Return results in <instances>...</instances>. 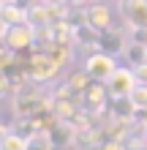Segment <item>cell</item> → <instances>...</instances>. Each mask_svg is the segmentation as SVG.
I'll list each match as a JSON object with an SVG mask.
<instances>
[{
	"instance_id": "cell-1",
	"label": "cell",
	"mask_w": 147,
	"mask_h": 150,
	"mask_svg": "<svg viewBox=\"0 0 147 150\" xmlns=\"http://www.w3.org/2000/svg\"><path fill=\"white\" fill-rule=\"evenodd\" d=\"M3 44L14 52H22V49H30L36 44V28L30 22H22V25H14V28H3Z\"/></svg>"
},
{
	"instance_id": "cell-2",
	"label": "cell",
	"mask_w": 147,
	"mask_h": 150,
	"mask_svg": "<svg viewBox=\"0 0 147 150\" xmlns=\"http://www.w3.org/2000/svg\"><path fill=\"white\" fill-rule=\"evenodd\" d=\"M27 71H30L33 82H52V79L57 76V71H60V63L44 49V52H36V55H33Z\"/></svg>"
},
{
	"instance_id": "cell-3",
	"label": "cell",
	"mask_w": 147,
	"mask_h": 150,
	"mask_svg": "<svg viewBox=\"0 0 147 150\" xmlns=\"http://www.w3.org/2000/svg\"><path fill=\"white\" fill-rule=\"evenodd\" d=\"M103 85H106V90H109L112 98H125V96H131V90L139 82H136V76H134V68H120L117 66Z\"/></svg>"
},
{
	"instance_id": "cell-4",
	"label": "cell",
	"mask_w": 147,
	"mask_h": 150,
	"mask_svg": "<svg viewBox=\"0 0 147 150\" xmlns=\"http://www.w3.org/2000/svg\"><path fill=\"white\" fill-rule=\"evenodd\" d=\"M115 68H117L115 55H109V52H93V55L84 60V71L93 79H98V82H106Z\"/></svg>"
},
{
	"instance_id": "cell-5",
	"label": "cell",
	"mask_w": 147,
	"mask_h": 150,
	"mask_svg": "<svg viewBox=\"0 0 147 150\" xmlns=\"http://www.w3.org/2000/svg\"><path fill=\"white\" fill-rule=\"evenodd\" d=\"M120 14L131 28H147V0H120Z\"/></svg>"
},
{
	"instance_id": "cell-6",
	"label": "cell",
	"mask_w": 147,
	"mask_h": 150,
	"mask_svg": "<svg viewBox=\"0 0 147 150\" xmlns=\"http://www.w3.org/2000/svg\"><path fill=\"white\" fill-rule=\"evenodd\" d=\"M84 19H87V25L93 30H109V22H112V14H109V6H103V3H90L87 8H84Z\"/></svg>"
},
{
	"instance_id": "cell-7",
	"label": "cell",
	"mask_w": 147,
	"mask_h": 150,
	"mask_svg": "<svg viewBox=\"0 0 147 150\" xmlns=\"http://www.w3.org/2000/svg\"><path fill=\"white\" fill-rule=\"evenodd\" d=\"M27 22V8H22V3H3L0 6V25L3 28H14V25Z\"/></svg>"
},
{
	"instance_id": "cell-8",
	"label": "cell",
	"mask_w": 147,
	"mask_h": 150,
	"mask_svg": "<svg viewBox=\"0 0 147 150\" xmlns=\"http://www.w3.org/2000/svg\"><path fill=\"white\" fill-rule=\"evenodd\" d=\"M27 22L33 25V28H49V25L55 22L52 6L49 3H33V6H27Z\"/></svg>"
},
{
	"instance_id": "cell-9",
	"label": "cell",
	"mask_w": 147,
	"mask_h": 150,
	"mask_svg": "<svg viewBox=\"0 0 147 150\" xmlns=\"http://www.w3.org/2000/svg\"><path fill=\"white\" fill-rule=\"evenodd\" d=\"M106 96H109V90H106V85H90L87 90H84V107L87 109H93V112H101L103 109V104H106Z\"/></svg>"
},
{
	"instance_id": "cell-10",
	"label": "cell",
	"mask_w": 147,
	"mask_h": 150,
	"mask_svg": "<svg viewBox=\"0 0 147 150\" xmlns=\"http://www.w3.org/2000/svg\"><path fill=\"white\" fill-rule=\"evenodd\" d=\"M128 44H131V41H125L123 33H117V30H103L98 47H109V55H120V52L128 49Z\"/></svg>"
},
{
	"instance_id": "cell-11",
	"label": "cell",
	"mask_w": 147,
	"mask_h": 150,
	"mask_svg": "<svg viewBox=\"0 0 147 150\" xmlns=\"http://www.w3.org/2000/svg\"><path fill=\"white\" fill-rule=\"evenodd\" d=\"M30 139L22 137L19 131H3V139H0V150H27Z\"/></svg>"
},
{
	"instance_id": "cell-12",
	"label": "cell",
	"mask_w": 147,
	"mask_h": 150,
	"mask_svg": "<svg viewBox=\"0 0 147 150\" xmlns=\"http://www.w3.org/2000/svg\"><path fill=\"white\" fill-rule=\"evenodd\" d=\"M123 55L128 57V63H131V68H136V66H142V63H147V47L144 44H128V49L123 52Z\"/></svg>"
},
{
	"instance_id": "cell-13",
	"label": "cell",
	"mask_w": 147,
	"mask_h": 150,
	"mask_svg": "<svg viewBox=\"0 0 147 150\" xmlns=\"http://www.w3.org/2000/svg\"><path fill=\"white\" fill-rule=\"evenodd\" d=\"M128 98H131V104L136 107V112H147V85H136Z\"/></svg>"
},
{
	"instance_id": "cell-14",
	"label": "cell",
	"mask_w": 147,
	"mask_h": 150,
	"mask_svg": "<svg viewBox=\"0 0 147 150\" xmlns=\"http://www.w3.org/2000/svg\"><path fill=\"white\" fill-rule=\"evenodd\" d=\"M27 150H52V139H49V131H44V134H38L36 137H30V147Z\"/></svg>"
},
{
	"instance_id": "cell-15",
	"label": "cell",
	"mask_w": 147,
	"mask_h": 150,
	"mask_svg": "<svg viewBox=\"0 0 147 150\" xmlns=\"http://www.w3.org/2000/svg\"><path fill=\"white\" fill-rule=\"evenodd\" d=\"M134 76H136V82H139V85H147V63L136 66L134 68Z\"/></svg>"
},
{
	"instance_id": "cell-16",
	"label": "cell",
	"mask_w": 147,
	"mask_h": 150,
	"mask_svg": "<svg viewBox=\"0 0 147 150\" xmlns=\"http://www.w3.org/2000/svg\"><path fill=\"white\" fill-rule=\"evenodd\" d=\"M90 3H96V0H68V6H74V8H87Z\"/></svg>"
},
{
	"instance_id": "cell-17",
	"label": "cell",
	"mask_w": 147,
	"mask_h": 150,
	"mask_svg": "<svg viewBox=\"0 0 147 150\" xmlns=\"http://www.w3.org/2000/svg\"><path fill=\"white\" fill-rule=\"evenodd\" d=\"M41 3H49V6H60V3H68V0H41Z\"/></svg>"
},
{
	"instance_id": "cell-18",
	"label": "cell",
	"mask_w": 147,
	"mask_h": 150,
	"mask_svg": "<svg viewBox=\"0 0 147 150\" xmlns=\"http://www.w3.org/2000/svg\"><path fill=\"white\" fill-rule=\"evenodd\" d=\"M3 3H22V0H3Z\"/></svg>"
},
{
	"instance_id": "cell-19",
	"label": "cell",
	"mask_w": 147,
	"mask_h": 150,
	"mask_svg": "<svg viewBox=\"0 0 147 150\" xmlns=\"http://www.w3.org/2000/svg\"><path fill=\"white\" fill-rule=\"evenodd\" d=\"M96 3H103V0H96Z\"/></svg>"
}]
</instances>
